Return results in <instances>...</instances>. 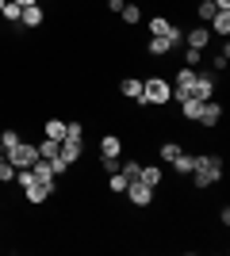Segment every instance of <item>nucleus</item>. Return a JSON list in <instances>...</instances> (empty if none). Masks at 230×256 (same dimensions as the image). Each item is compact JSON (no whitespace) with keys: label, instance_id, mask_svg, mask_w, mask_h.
I'll use <instances>...</instances> for the list:
<instances>
[{"label":"nucleus","instance_id":"1","mask_svg":"<svg viewBox=\"0 0 230 256\" xmlns=\"http://www.w3.org/2000/svg\"><path fill=\"white\" fill-rule=\"evenodd\" d=\"M222 180V157L219 153H196V164H192V184L199 192L211 188V184Z\"/></svg>","mask_w":230,"mask_h":256},{"label":"nucleus","instance_id":"2","mask_svg":"<svg viewBox=\"0 0 230 256\" xmlns=\"http://www.w3.org/2000/svg\"><path fill=\"white\" fill-rule=\"evenodd\" d=\"M173 100V84L165 80V76H150V80H142V96H138V104H169Z\"/></svg>","mask_w":230,"mask_h":256},{"label":"nucleus","instance_id":"3","mask_svg":"<svg viewBox=\"0 0 230 256\" xmlns=\"http://www.w3.org/2000/svg\"><path fill=\"white\" fill-rule=\"evenodd\" d=\"M4 157L12 160V168H31L35 160H39V146H31V142H20L16 150H8Z\"/></svg>","mask_w":230,"mask_h":256},{"label":"nucleus","instance_id":"4","mask_svg":"<svg viewBox=\"0 0 230 256\" xmlns=\"http://www.w3.org/2000/svg\"><path fill=\"white\" fill-rule=\"evenodd\" d=\"M127 199H131V206H150L153 203V188L142 180H131L127 184Z\"/></svg>","mask_w":230,"mask_h":256},{"label":"nucleus","instance_id":"5","mask_svg":"<svg viewBox=\"0 0 230 256\" xmlns=\"http://www.w3.org/2000/svg\"><path fill=\"white\" fill-rule=\"evenodd\" d=\"M31 176H35L39 184H43V188H46L50 195H54V188H58V176H54V168H50V160H43V157H39V160L31 164Z\"/></svg>","mask_w":230,"mask_h":256},{"label":"nucleus","instance_id":"6","mask_svg":"<svg viewBox=\"0 0 230 256\" xmlns=\"http://www.w3.org/2000/svg\"><path fill=\"white\" fill-rule=\"evenodd\" d=\"M192 96H196V100H215V73H196Z\"/></svg>","mask_w":230,"mask_h":256},{"label":"nucleus","instance_id":"7","mask_svg":"<svg viewBox=\"0 0 230 256\" xmlns=\"http://www.w3.org/2000/svg\"><path fill=\"white\" fill-rule=\"evenodd\" d=\"M219 118H222V107L215 104V100H203V111H199V126H219Z\"/></svg>","mask_w":230,"mask_h":256},{"label":"nucleus","instance_id":"8","mask_svg":"<svg viewBox=\"0 0 230 256\" xmlns=\"http://www.w3.org/2000/svg\"><path fill=\"white\" fill-rule=\"evenodd\" d=\"M43 8L39 4H31V8H23V16H20V31H35V27H43Z\"/></svg>","mask_w":230,"mask_h":256},{"label":"nucleus","instance_id":"9","mask_svg":"<svg viewBox=\"0 0 230 256\" xmlns=\"http://www.w3.org/2000/svg\"><path fill=\"white\" fill-rule=\"evenodd\" d=\"M23 199H27V203H31V206H43L46 199H50V192H46V188H43V184H39V180H31V184H27V188H23Z\"/></svg>","mask_w":230,"mask_h":256},{"label":"nucleus","instance_id":"10","mask_svg":"<svg viewBox=\"0 0 230 256\" xmlns=\"http://www.w3.org/2000/svg\"><path fill=\"white\" fill-rule=\"evenodd\" d=\"M184 42H188V46H196V50H203V46L211 42V31H207V23H199V27L184 31Z\"/></svg>","mask_w":230,"mask_h":256},{"label":"nucleus","instance_id":"11","mask_svg":"<svg viewBox=\"0 0 230 256\" xmlns=\"http://www.w3.org/2000/svg\"><path fill=\"white\" fill-rule=\"evenodd\" d=\"M173 38H161V34H150V42H146V54H150V58H165V54L173 50Z\"/></svg>","mask_w":230,"mask_h":256},{"label":"nucleus","instance_id":"12","mask_svg":"<svg viewBox=\"0 0 230 256\" xmlns=\"http://www.w3.org/2000/svg\"><path fill=\"white\" fill-rule=\"evenodd\" d=\"M207 31L219 34V38H226V34H230V12H215V16L207 20Z\"/></svg>","mask_w":230,"mask_h":256},{"label":"nucleus","instance_id":"13","mask_svg":"<svg viewBox=\"0 0 230 256\" xmlns=\"http://www.w3.org/2000/svg\"><path fill=\"white\" fill-rule=\"evenodd\" d=\"M58 153H62V160H66V164H77V160H81V153H85V142H73V138H66Z\"/></svg>","mask_w":230,"mask_h":256},{"label":"nucleus","instance_id":"14","mask_svg":"<svg viewBox=\"0 0 230 256\" xmlns=\"http://www.w3.org/2000/svg\"><path fill=\"white\" fill-rule=\"evenodd\" d=\"M123 153V138L119 134H104V142H100V157H119Z\"/></svg>","mask_w":230,"mask_h":256},{"label":"nucleus","instance_id":"15","mask_svg":"<svg viewBox=\"0 0 230 256\" xmlns=\"http://www.w3.org/2000/svg\"><path fill=\"white\" fill-rule=\"evenodd\" d=\"M119 92L127 100H138V96H142V76H123V80H119Z\"/></svg>","mask_w":230,"mask_h":256},{"label":"nucleus","instance_id":"16","mask_svg":"<svg viewBox=\"0 0 230 256\" xmlns=\"http://www.w3.org/2000/svg\"><path fill=\"white\" fill-rule=\"evenodd\" d=\"M138 180H142V184H150L153 192H157V188H161V164H142Z\"/></svg>","mask_w":230,"mask_h":256},{"label":"nucleus","instance_id":"17","mask_svg":"<svg viewBox=\"0 0 230 256\" xmlns=\"http://www.w3.org/2000/svg\"><path fill=\"white\" fill-rule=\"evenodd\" d=\"M199 111H203V100H196V96L180 100V115H184L188 122H196V118H199Z\"/></svg>","mask_w":230,"mask_h":256},{"label":"nucleus","instance_id":"18","mask_svg":"<svg viewBox=\"0 0 230 256\" xmlns=\"http://www.w3.org/2000/svg\"><path fill=\"white\" fill-rule=\"evenodd\" d=\"M20 16H23L20 4H16V0H4V12H0V20L8 23V27H20Z\"/></svg>","mask_w":230,"mask_h":256},{"label":"nucleus","instance_id":"19","mask_svg":"<svg viewBox=\"0 0 230 256\" xmlns=\"http://www.w3.org/2000/svg\"><path fill=\"white\" fill-rule=\"evenodd\" d=\"M43 138L62 142V138H66V122H62V118H46V122H43Z\"/></svg>","mask_w":230,"mask_h":256},{"label":"nucleus","instance_id":"20","mask_svg":"<svg viewBox=\"0 0 230 256\" xmlns=\"http://www.w3.org/2000/svg\"><path fill=\"white\" fill-rule=\"evenodd\" d=\"M192 164H196V153H176L173 172H176V176H192Z\"/></svg>","mask_w":230,"mask_h":256},{"label":"nucleus","instance_id":"21","mask_svg":"<svg viewBox=\"0 0 230 256\" xmlns=\"http://www.w3.org/2000/svg\"><path fill=\"white\" fill-rule=\"evenodd\" d=\"M119 20L127 23V27H134V23L142 20V8H138V4H123V8H119Z\"/></svg>","mask_w":230,"mask_h":256},{"label":"nucleus","instance_id":"22","mask_svg":"<svg viewBox=\"0 0 230 256\" xmlns=\"http://www.w3.org/2000/svg\"><path fill=\"white\" fill-rule=\"evenodd\" d=\"M58 150H62V142H54V138H43V142H39V157H43V160L58 157Z\"/></svg>","mask_w":230,"mask_h":256},{"label":"nucleus","instance_id":"23","mask_svg":"<svg viewBox=\"0 0 230 256\" xmlns=\"http://www.w3.org/2000/svg\"><path fill=\"white\" fill-rule=\"evenodd\" d=\"M157 153H161V160H165V164H173V160H176V153H184V150H180V142H161V150H157Z\"/></svg>","mask_w":230,"mask_h":256},{"label":"nucleus","instance_id":"24","mask_svg":"<svg viewBox=\"0 0 230 256\" xmlns=\"http://www.w3.org/2000/svg\"><path fill=\"white\" fill-rule=\"evenodd\" d=\"M127 184H131V180H127L123 172H108V188H111L115 195H123V192H127Z\"/></svg>","mask_w":230,"mask_h":256},{"label":"nucleus","instance_id":"25","mask_svg":"<svg viewBox=\"0 0 230 256\" xmlns=\"http://www.w3.org/2000/svg\"><path fill=\"white\" fill-rule=\"evenodd\" d=\"M20 142H23V138H20V130H12V126L4 130V134H0V146H4V153H8V150H16Z\"/></svg>","mask_w":230,"mask_h":256},{"label":"nucleus","instance_id":"26","mask_svg":"<svg viewBox=\"0 0 230 256\" xmlns=\"http://www.w3.org/2000/svg\"><path fill=\"white\" fill-rule=\"evenodd\" d=\"M119 172H123V176H127V180H138V172H142V164H138V160H119Z\"/></svg>","mask_w":230,"mask_h":256},{"label":"nucleus","instance_id":"27","mask_svg":"<svg viewBox=\"0 0 230 256\" xmlns=\"http://www.w3.org/2000/svg\"><path fill=\"white\" fill-rule=\"evenodd\" d=\"M66 138L85 142V122H66ZM66 138H62V142H66Z\"/></svg>","mask_w":230,"mask_h":256},{"label":"nucleus","instance_id":"28","mask_svg":"<svg viewBox=\"0 0 230 256\" xmlns=\"http://www.w3.org/2000/svg\"><path fill=\"white\" fill-rule=\"evenodd\" d=\"M12 180H16V168H12L8 157H0V184H12Z\"/></svg>","mask_w":230,"mask_h":256},{"label":"nucleus","instance_id":"29","mask_svg":"<svg viewBox=\"0 0 230 256\" xmlns=\"http://www.w3.org/2000/svg\"><path fill=\"white\" fill-rule=\"evenodd\" d=\"M196 16H199V23H207L211 16H215V4H211V0H199V8H196Z\"/></svg>","mask_w":230,"mask_h":256},{"label":"nucleus","instance_id":"30","mask_svg":"<svg viewBox=\"0 0 230 256\" xmlns=\"http://www.w3.org/2000/svg\"><path fill=\"white\" fill-rule=\"evenodd\" d=\"M226 62H230V46L222 42V50H219V58H211V65H215V69H226Z\"/></svg>","mask_w":230,"mask_h":256},{"label":"nucleus","instance_id":"31","mask_svg":"<svg viewBox=\"0 0 230 256\" xmlns=\"http://www.w3.org/2000/svg\"><path fill=\"white\" fill-rule=\"evenodd\" d=\"M184 62L192 65V69H196V65L203 62V50H196V46H188V54H184Z\"/></svg>","mask_w":230,"mask_h":256},{"label":"nucleus","instance_id":"32","mask_svg":"<svg viewBox=\"0 0 230 256\" xmlns=\"http://www.w3.org/2000/svg\"><path fill=\"white\" fill-rule=\"evenodd\" d=\"M215 4V12H230V0H211Z\"/></svg>","mask_w":230,"mask_h":256},{"label":"nucleus","instance_id":"33","mask_svg":"<svg viewBox=\"0 0 230 256\" xmlns=\"http://www.w3.org/2000/svg\"><path fill=\"white\" fill-rule=\"evenodd\" d=\"M123 4H127V0H108V8L115 12V16H119V8H123Z\"/></svg>","mask_w":230,"mask_h":256},{"label":"nucleus","instance_id":"34","mask_svg":"<svg viewBox=\"0 0 230 256\" xmlns=\"http://www.w3.org/2000/svg\"><path fill=\"white\" fill-rule=\"evenodd\" d=\"M16 4H20V8H31V4H39V0H16Z\"/></svg>","mask_w":230,"mask_h":256},{"label":"nucleus","instance_id":"35","mask_svg":"<svg viewBox=\"0 0 230 256\" xmlns=\"http://www.w3.org/2000/svg\"><path fill=\"white\" fill-rule=\"evenodd\" d=\"M0 157H4V146H0Z\"/></svg>","mask_w":230,"mask_h":256},{"label":"nucleus","instance_id":"36","mask_svg":"<svg viewBox=\"0 0 230 256\" xmlns=\"http://www.w3.org/2000/svg\"><path fill=\"white\" fill-rule=\"evenodd\" d=\"M0 12H4V0H0Z\"/></svg>","mask_w":230,"mask_h":256}]
</instances>
